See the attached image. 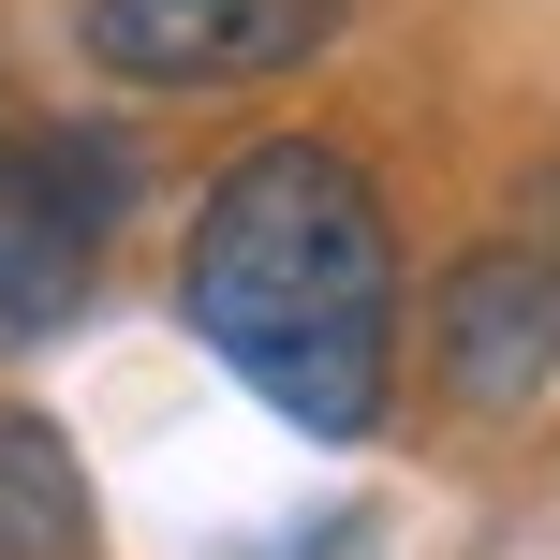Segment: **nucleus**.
<instances>
[{"mask_svg":"<svg viewBox=\"0 0 560 560\" xmlns=\"http://www.w3.org/2000/svg\"><path fill=\"white\" fill-rule=\"evenodd\" d=\"M177 325L310 443H369L398 413V207L339 133H252L177 222Z\"/></svg>","mask_w":560,"mask_h":560,"instance_id":"f257e3e1","label":"nucleus"},{"mask_svg":"<svg viewBox=\"0 0 560 560\" xmlns=\"http://www.w3.org/2000/svg\"><path fill=\"white\" fill-rule=\"evenodd\" d=\"M354 15L369 0H89L74 45L133 104H236V89H280L310 59H339Z\"/></svg>","mask_w":560,"mask_h":560,"instance_id":"20e7f679","label":"nucleus"},{"mask_svg":"<svg viewBox=\"0 0 560 560\" xmlns=\"http://www.w3.org/2000/svg\"><path fill=\"white\" fill-rule=\"evenodd\" d=\"M428 384L487 428L560 384V148L532 163V192L428 280Z\"/></svg>","mask_w":560,"mask_h":560,"instance_id":"7ed1b4c3","label":"nucleus"},{"mask_svg":"<svg viewBox=\"0 0 560 560\" xmlns=\"http://www.w3.org/2000/svg\"><path fill=\"white\" fill-rule=\"evenodd\" d=\"M0 560H104L89 532V472L30 398H0Z\"/></svg>","mask_w":560,"mask_h":560,"instance_id":"39448f33","label":"nucleus"},{"mask_svg":"<svg viewBox=\"0 0 560 560\" xmlns=\"http://www.w3.org/2000/svg\"><path fill=\"white\" fill-rule=\"evenodd\" d=\"M133 192H148L133 133H104V118H30V133L0 148V354H45L89 310Z\"/></svg>","mask_w":560,"mask_h":560,"instance_id":"f03ea898","label":"nucleus"}]
</instances>
